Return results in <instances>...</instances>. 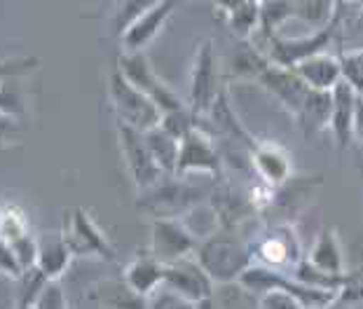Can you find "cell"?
<instances>
[{
	"mask_svg": "<svg viewBox=\"0 0 363 309\" xmlns=\"http://www.w3.org/2000/svg\"><path fill=\"white\" fill-rule=\"evenodd\" d=\"M108 99H111L118 125H127L145 134L162 122V111L155 101L145 96L141 89H136L118 68H113L108 75Z\"/></svg>",
	"mask_w": 363,
	"mask_h": 309,
	"instance_id": "obj_2",
	"label": "cell"
},
{
	"mask_svg": "<svg viewBox=\"0 0 363 309\" xmlns=\"http://www.w3.org/2000/svg\"><path fill=\"white\" fill-rule=\"evenodd\" d=\"M115 68H118L136 89H141L145 96L152 99L155 106L162 111V115L185 106L181 103V99L174 94V89L155 73V68L150 66L145 52H122Z\"/></svg>",
	"mask_w": 363,
	"mask_h": 309,
	"instance_id": "obj_6",
	"label": "cell"
},
{
	"mask_svg": "<svg viewBox=\"0 0 363 309\" xmlns=\"http://www.w3.org/2000/svg\"><path fill=\"white\" fill-rule=\"evenodd\" d=\"M361 7H363V0H361Z\"/></svg>",
	"mask_w": 363,
	"mask_h": 309,
	"instance_id": "obj_42",
	"label": "cell"
},
{
	"mask_svg": "<svg viewBox=\"0 0 363 309\" xmlns=\"http://www.w3.org/2000/svg\"><path fill=\"white\" fill-rule=\"evenodd\" d=\"M208 204L218 215L220 227L225 230H237L244 220H249L258 211L251 202V195H244V192L230 188V185L216 188L208 197Z\"/></svg>",
	"mask_w": 363,
	"mask_h": 309,
	"instance_id": "obj_16",
	"label": "cell"
},
{
	"mask_svg": "<svg viewBox=\"0 0 363 309\" xmlns=\"http://www.w3.org/2000/svg\"><path fill=\"white\" fill-rule=\"evenodd\" d=\"M363 276V267L359 269V272H354V274H350V279H361Z\"/></svg>",
	"mask_w": 363,
	"mask_h": 309,
	"instance_id": "obj_41",
	"label": "cell"
},
{
	"mask_svg": "<svg viewBox=\"0 0 363 309\" xmlns=\"http://www.w3.org/2000/svg\"><path fill=\"white\" fill-rule=\"evenodd\" d=\"M164 267L167 265H162L150 251H141L127 262L125 272H122V279H125L129 288L136 291L138 296L150 298L157 288L164 286Z\"/></svg>",
	"mask_w": 363,
	"mask_h": 309,
	"instance_id": "obj_18",
	"label": "cell"
},
{
	"mask_svg": "<svg viewBox=\"0 0 363 309\" xmlns=\"http://www.w3.org/2000/svg\"><path fill=\"white\" fill-rule=\"evenodd\" d=\"M202 192L188 179L164 176L157 185L138 192V208L152 218H183L185 213L199 206Z\"/></svg>",
	"mask_w": 363,
	"mask_h": 309,
	"instance_id": "obj_3",
	"label": "cell"
},
{
	"mask_svg": "<svg viewBox=\"0 0 363 309\" xmlns=\"http://www.w3.org/2000/svg\"><path fill=\"white\" fill-rule=\"evenodd\" d=\"M260 309H305L296 298L284 291H267L258 298Z\"/></svg>",
	"mask_w": 363,
	"mask_h": 309,
	"instance_id": "obj_34",
	"label": "cell"
},
{
	"mask_svg": "<svg viewBox=\"0 0 363 309\" xmlns=\"http://www.w3.org/2000/svg\"><path fill=\"white\" fill-rule=\"evenodd\" d=\"M174 176H179V179L206 176V179L213 181L223 179V154L206 129L195 127L181 141L179 164H176Z\"/></svg>",
	"mask_w": 363,
	"mask_h": 309,
	"instance_id": "obj_5",
	"label": "cell"
},
{
	"mask_svg": "<svg viewBox=\"0 0 363 309\" xmlns=\"http://www.w3.org/2000/svg\"><path fill=\"white\" fill-rule=\"evenodd\" d=\"M340 300L352 305H363V276L361 279H350V283L340 293Z\"/></svg>",
	"mask_w": 363,
	"mask_h": 309,
	"instance_id": "obj_36",
	"label": "cell"
},
{
	"mask_svg": "<svg viewBox=\"0 0 363 309\" xmlns=\"http://www.w3.org/2000/svg\"><path fill=\"white\" fill-rule=\"evenodd\" d=\"M157 3H162V0H120L118 10H115V14H113L115 33L122 35L138 17H143V14L148 10H152Z\"/></svg>",
	"mask_w": 363,
	"mask_h": 309,
	"instance_id": "obj_27",
	"label": "cell"
},
{
	"mask_svg": "<svg viewBox=\"0 0 363 309\" xmlns=\"http://www.w3.org/2000/svg\"><path fill=\"white\" fill-rule=\"evenodd\" d=\"M91 300L99 309H148V298L131 291L125 279H108L91 288Z\"/></svg>",
	"mask_w": 363,
	"mask_h": 309,
	"instance_id": "obj_23",
	"label": "cell"
},
{
	"mask_svg": "<svg viewBox=\"0 0 363 309\" xmlns=\"http://www.w3.org/2000/svg\"><path fill=\"white\" fill-rule=\"evenodd\" d=\"M251 246H253V260L258 265L272 267L277 272H286V274L305 258V253L300 251V239L291 225L272 227L267 235H262Z\"/></svg>",
	"mask_w": 363,
	"mask_h": 309,
	"instance_id": "obj_11",
	"label": "cell"
},
{
	"mask_svg": "<svg viewBox=\"0 0 363 309\" xmlns=\"http://www.w3.org/2000/svg\"><path fill=\"white\" fill-rule=\"evenodd\" d=\"M305 258L312 262L316 269L326 274H335V276H347V265H345V253H342V244H340V237L335 230H321L316 235L312 249L305 253Z\"/></svg>",
	"mask_w": 363,
	"mask_h": 309,
	"instance_id": "obj_22",
	"label": "cell"
},
{
	"mask_svg": "<svg viewBox=\"0 0 363 309\" xmlns=\"http://www.w3.org/2000/svg\"><path fill=\"white\" fill-rule=\"evenodd\" d=\"M19 138H21V131H19L17 118H10V115L0 113V148H7V145L17 143Z\"/></svg>",
	"mask_w": 363,
	"mask_h": 309,
	"instance_id": "obj_35",
	"label": "cell"
},
{
	"mask_svg": "<svg viewBox=\"0 0 363 309\" xmlns=\"http://www.w3.org/2000/svg\"><path fill=\"white\" fill-rule=\"evenodd\" d=\"M148 309H197V305L185 300L179 293L169 291L167 286H162L148 298Z\"/></svg>",
	"mask_w": 363,
	"mask_h": 309,
	"instance_id": "obj_30",
	"label": "cell"
},
{
	"mask_svg": "<svg viewBox=\"0 0 363 309\" xmlns=\"http://www.w3.org/2000/svg\"><path fill=\"white\" fill-rule=\"evenodd\" d=\"M73 260V253L68 249L61 232H43L38 235V260L35 267L48 276L50 281H59Z\"/></svg>",
	"mask_w": 363,
	"mask_h": 309,
	"instance_id": "obj_21",
	"label": "cell"
},
{
	"mask_svg": "<svg viewBox=\"0 0 363 309\" xmlns=\"http://www.w3.org/2000/svg\"><path fill=\"white\" fill-rule=\"evenodd\" d=\"M323 309H359V305H352V303H345V300H335L333 305H328V307H323Z\"/></svg>",
	"mask_w": 363,
	"mask_h": 309,
	"instance_id": "obj_38",
	"label": "cell"
},
{
	"mask_svg": "<svg viewBox=\"0 0 363 309\" xmlns=\"http://www.w3.org/2000/svg\"><path fill=\"white\" fill-rule=\"evenodd\" d=\"M118 141H120V150H122V159L127 164L129 179L136 185L138 192L152 188L164 179V172L157 167L155 157L145 143V134L138 129H131L127 125H118Z\"/></svg>",
	"mask_w": 363,
	"mask_h": 309,
	"instance_id": "obj_8",
	"label": "cell"
},
{
	"mask_svg": "<svg viewBox=\"0 0 363 309\" xmlns=\"http://www.w3.org/2000/svg\"><path fill=\"white\" fill-rule=\"evenodd\" d=\"M330 96H333V111H330L328 131L333 134L337 148L345 150L354 138V118H357L359 94L342 80L330 91Z\"/></svg>",
	"mask_w": 363,
	"mask_h": 309,
	"instance_id": "obj_17",
	"label": "cell"
},
{
	"mask_svg": "<svg viewBox=\"0 0 363 309\" xmlns=\"http://www.w3.org/2000/svg\"><path fill=\"white\" fill-rule=\"evenodd\" d=\"M33 309H68V300L64 293V286L59 281H48L43 286L40 296L35 298Z\"/></svg>",
	"mask_w": 363,
	"mask_h": 309,
	"instance_id": "obj_31",
	"label": "cell"
},
{
	"mask_svg": "<svg viewBox=\"0 0 363 309\" xmlns=\"http://www.w3.org/2000/svg\"><path fill=\"white\" fill-rule=\"evenodd\" d=\"M239 40L249 43L260 28V0H211Z\"/></svg>",
	"mask_w": 363,
	"mask_h": 309,
	"instance_id": "obj_20",
	"label": "cell"
},
{
	"mask_svg": "<svg viewBox=\"0 0 363 309\" xmlns=\"http://www.w3.org/2000/svg\"><path fill=\"white\" fill-rule=\"evenodd\" d=\"M340 17H342V12H340V7H337L335 19L330 21L328 26L316 28L312 33L300 35V38H284L277 33L272 38H267V40H262V45H256V47L265 52V57L272 61V64L296 68L300 61L310 59L319 52H328V45L333 43V38L340 28Z\"/></svg>",
	"mask_w": 363,
	"mask_h": 309,
	"instance_id": "obj_4",
	"label": "cell"
},
{
	"mask_svg": "<svg viewBox=\"0 0 363 309\" xmlns=\"http://www.w3.org/2000/svg\"><path fill=\"white\" fill-rule=\"evenodd\" d=\"M195 258L213 279V283H233L253 262V246L237 235V230H216L211 237L199 242Z\"/></svg>",
	"mask_w": 363,
	"mask_h": 309,
	"instance_id": "obj_1",
	"label": "cell"
},
{
	"mask_svg": "<svg viewBox=\"0 0 363 309\" xmlns=\"http://www.w3.org/2000/svg\"><path fill=\"white\" fill-rule=\"evenodd\" d=\"M253 172L258 174V179L262 183H267L269 188L279 190L281 185H286L293 179V159L286 148H281L279 143H269V141H258L256 148L249 154Z\"/></svg>",
	"mask_w": 363,
	"mask_h": 309,
	"instance_id": "obj_14",
	"label": "cell"
},
{
	"mask_svg": "<svg viewBox=\"0 0 363 309\" xmlns=\"http://www.w3.org/2000/svg\"><path fill=\"white\" fill-rule=\"evenodd\" d=\"M145 143L155 157L157 167L164 172L167 176L176 174V164H179V150H181V141L174 138L169 131H164L160 125L152 127L150 131H145Z\"/></svg>",
	"mask_w": 363,
	"mask_h": 309,
	"instance_id": "obj_25",
	"label": "cell"
},
{
	"mask_svg": "<svg viewBox=\"0 0 363 309\" xmlns=\"http://www.w3.org/2000/svg\"><path fill=\"white\" fill-rule=\"evenodd\" d=\"M293 71L316 91H333L337 84L342 82L340 54H330V52H319L310 59L300 61Z\"/></svg>",
	"mask_w": 363,
	"mask_h": 309,
	"instance_id": "obj_19",
	"label": "cell"
},
{
	"mask_svg": "<svg viewBox=\"0 0 363 309\" xmlns=\"http://www.w3.org/2000/svg\"><path fill=\"white\" fill-rule=\"evenodd\" d=\"M223 94L218 66H216V50L211 40H204L195 52L190 71V111L197 118H206L216 99Z\"/></svg>",
	"mask_w": 363,
	"mask_h": 309,
	"instance_id": "obj_9",
	"label": "cell"
},
{
	"mask_svg": "<svg viewBox=\"0 0 363 309\" xmlns=\"http://www.w3.org/2000/svg\"><path fill=\"white\" fill-rule=\"evenodd\" d=\"M164 286L169 291L179 293L190 303H202L206 298H213V279L202 267L195 256L176 260L164 267Z\"/></svg>",
	"mask_w": 363,
	"mask_h": 309,
	"instance_id": "obj_13",
	"label": "cell"
},
{
	"mask_svg": "<svg viewBox=\"0 0 363 309\" xmlns=\"http://www.w3.org/2000/svg\"><path fill=\"white\" fill-rule=\"evenodd\" d=\"M160 127L164 131H169L174 138L183 141L192 129L199 127V118L190 111V106H183V108H176V111H169V113L162 115Z\"/></svg>",
	"mask_w": 363,
	"mask_h": 309,
	"instance_id": "obj_28",
	"label": "cell"
},
{
	"mask_svg": "<svg viewBox=\"0 0 363 309\" xmlns=\"http://www.w3.org/2000/svg\"><path fill=\"white\" fill-rule=\"evenodd\" d=\"M197 309H218V307H216L213 298H206V300H202V303H197Z\"/></svg>",
	"mask_w": 363,
	"mask_h": 309,
	"instance_id": "obj_39",
	"label": "cell"
},
{
	"mask_svg": "<svg viewBox=\"0 0 363 309\" xmlns=\"http://www.w3.org/2000/svg\"><path fill=\"white\" fill-rule=\"evenodd\" d=\"M24 265L19 262L17 253H14L12 244L5 242V239H0V274L7 276V279L12 281H19L21 276H24Z\"/></svg>",
	"mask_w": 363,
	"mask_h": 309,
	"instance_id": "obj_32",
	"label": "cell"
},
{
	"mask_svg": "<svg viewBox=\"0 0 363 309\" xmlns=\"http://www.w3.org/2000/svg\"><path fill=\"white\" fill-rule=\"evenodd\" d=\"M256 80L260 82V87L265 89L267 94H272L277 101L293 115V118H298V113L303 111L307 96H310V91H312L310 84L293 71V68L277 66L272 61L262 68Z\"/></svg>",
	"mask_w": 363,
	"mask_h": 309,
	"instance_id": "obj_12",
	"label": "cell"
},
{
	"mask_svg": "<svg viewBox=\"0 0 363 309\" xmlns=\"http://www.w3.org/2000/svg\"><path fill=\"white\" fill-rule=\"evenodd\" d=\"M68 249L73 256H87V258H101L113 262L115 260V249L104 235V230L96 225L94 218L84 211V208H73L66 213L64 227H61Z\"/></svg>",
	"mask_w": 363,
	"mask_h": 309,
	"instance_id": "obj_7",
	"label": "cell"
},
{
	"mask_svg": "<svg viewBox=\"0 0 363 309\" xmlns=\"http://www.w3.org/2000/svg\"><path fill=\"white\" fill-rule=\"evenodd\" d=\"M179 3L181 0H162V3H157L152 10L145 12L143 17H138L134 24L120 35L122 52H143L148 47V45L160 35V30L164 28V24L174 14Z\"/></svg>",
	"mask_w": 363,
	"mask_h": 309,
	"instance_id": "obj_15",
	"label": "cell"
},
{
	"mask_svg": "<svg viewBox=\"0 0 363 309\" xmlns=\"http://www.w3.org/2000/svg\"><path fill=\"white\" fill-rule=\"evenodd\" d=\"M340 64H342V80L359 96H363V47L342 50L340 52Z\"/></svg>",
	"mask_w": 363,
	"mask_h": 309,
	"instance_id": "obj_29",
	"label": "cell"
},
{
	"mask_svg": "<svg viewBox=\"0 0 363 309\" xmlns=\"http://www.w3.org/2000/svg\"><path fill=\"white\" fill-rule=\"evenodd\" d=\"M38 66L35 57H21V59H5L0 61V82L10 80V77L17 75H26Z\"/></svg>",
	"mask_w": 363,
	"mask_h": 309,
	"instance_id": "obj_33",
	"label": "cell"
},
{
	"mask_svg": "<svg viewBox=\"0 0 363 309\" xmlns=\"http://www.w3.org/2000/svg\"><path fill=\"white\" fill-rule=\"evenodd\" d=\"M354 138H359L361 145H363V96H359L357 118H354Z\"/></svg>",
	"mask_w": 363,
	"mask_h": 309,
	"instance_id": "obj_37",
	"label": "cell"
},
{
	"mask_svg": "<svg viewBox=\"0 0 363 309\" xmlns=\"http://www.w3.org/2000/svg\"><path fill=\"white\" fill-rule=\"evenodd\" d=\"M330 111H333V96L330 91H316L312 89L310 96L303 106V111L298 113V127L303 129L305 138L319 136L330 127Z\"/></svg>",
	"mask_w": 363,
	"mask_h": 309,
	"instance_id": "obj_24",
	"label": "cell"
},
{
	"mask_svg": "<svg viewBox=\"0 0 363 309\" xmlns=\"http://www.w3.org/2000/svg\"><path fill=\"white\" fill-rule=\"evenodd\" d=\"M24 235H30V227H28L24 211L14 204L0 206V239H5V242L12 244Z\"/></svg>",
	"mask_w": 363,
	"mask_h": 309,
	"instance_id": "obj_26",
	"label": "cell"
},
{
	"mask_svg": "<svg viewBox=\"0 0 363 309\" xmlns=\"http://www.w3.org/2000/svg\"><path fill=\"white\" fill-rule=\"evenodd\" d=\"M197 246L199 239L192 235L181 218H152L148 251L162 265H172L176 260L195 256Z\"/></svg>",
	"mask_w": 363,
	"mask_h": 309,
	"instance_id": "obj_10",
	"label": "cell"
},
{
	"mask_svg": "<svg viewBox=\"0 0 363 309\" xmlns=\"http://www.w3.org/2000/svg\"><path fill=\"white\" fill-rule=\"evenodd\" d=\"M286 3L291 5V12H293V10H296V7H298L300 3H305V0H286Z\"/></svg>",
	"mask_w": 363,
	"mask_h": 309,
	"instance_id": "obj_40",
	"label": "cell"
}]
</instances>
